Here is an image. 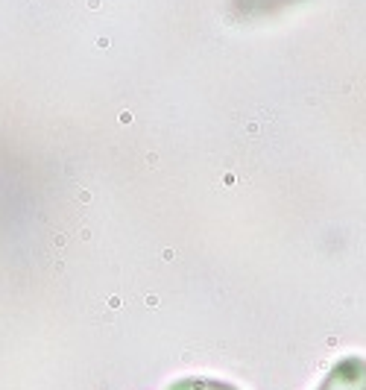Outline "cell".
I'll list each match as a JSON object with an SVG mask.
<instances>
[{"label": "cell", "mask_w": 366, "mask_h": 390, "mask_svg": "<svg viewBox=\"0 0 366 390\" xmlns=\"http://www.w3.org/2000/svg\"><path fill=\"white\" fill-rule=\"evenodd\" d=\"M319 390H366V361L360 355L343 358L331 373L325 375Z\"/></svg>", "instance_id": "cell-1"}, {"label": "cell", "mask_w": 366, "mask_h": 390, "mask_svg": "<svg viewBox=\"0 0 366 390\" xmlns=\"http://www.w3.org/2000/svg\"><path fill=\"white\" fill-rule=\"evenodd\" d=\"M167 390H237L226 381H214V378H182L176 384H170Z\"/></svg>", "instance_id": "cell-2"}]
</instances>
